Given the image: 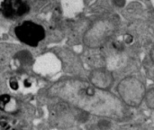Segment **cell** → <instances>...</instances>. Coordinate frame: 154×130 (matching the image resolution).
Wrapping results in <instances>:
<instances>
[{
    "label": "cell",
    "mask_w": 154,
    "mask_h": 130,
    "mask_svg": "<svg viewBox=\"0 0 154 130\" xmlns=\"http://www.w3.org/2000/svg\"><path fill=\"white\" fill-rule=\"evenodd\" d=\"M116 30V21L113 19H101L97 21L86 31L83 41L89 48H99L106 44Z\"/></svg>",
    "instance_id": "2"
},
{
    "label": "cell",
    "mask_w": 154,
    "mask_h": 130,
    "mask_svg": "<svg viewBox=\"0 0 154 130\" xmlns=\"http://www.w3.org/2000/svg\"><path fill=\"white\" fill-rule=\"evenodd\" d=\"M29 5L23 0H1V12L6 18H14L26 14Z\"/></svg>",
    "instance_id": "5"
},
{
    "label": "cell",
    "mask_w": 154,
    "mask_h": 130,
    "mask_svg": "<svg viewBox=\"0 0 154 130\" xmlns=\"http://www.w3.org/2000/svg\"><path fill=\"white\" fill-rule=\"evenodd\" d=\"M144 102L149 109H154V88H152L146 91Z\"/></svg>",
    "instance_id": "6"
},
{
    "label": "cell",
    "mask_w": 154,
    "mask_h": 130,
    "mask_svg": "<svg viewBox=\"0 0 154 130\" xmlns=\"http://www.w3.org/2000/svg\"><path fill=\"white\" fill-rule=\"evenodd\" d=\"M146 89L143 81L129 76L123 79L117 85V92L122 101L129 107H139L144 100Z\"/></svg>",
    "instance_id": "1"
},
{
    "label": "cell",
    "mask_w": 154,
    "mask_h": 130,
    "mask_svg": "<svg viewBox=\"0 0 154 130\" xmlns=\"http://www.w3.org/2000/svg\"><path fill=\"white\" fill-rule=\"evenodd\" d=\"M16 37L23 43L36 46L45 36L44 28L32 21H24L14 29Z\"/></svg>",
    "instance_id": "3"
},
{
    "label": "cell",
    "mask_w": 154,
    "mask_h": 130,
    "mask_svg": "<svg viewBox=\"0 0 154 130\" xmlns=\"http://www.w3.org/2000/svg\"><path fill=\"white\" fill-rule=\"evenodd\" d=\"M150 57H151V60L152 61V62L154 63V45L152 46V48L151 49V52H150Z\"/></svg>",
    "instance_id": "7"
},
{
    "label": "cell",
    "mask_w": 154,
    "mask_h": 130,
    "mask_svg": "<svg viewBox=\"0 0 154 130\" xmlns=\"http://www.w3.org/2000/svg\"><path fill=\"white\" fill-rule=\"evenodd\" d=\"M88 81L90 84L95 88L102 90H106L113 86L115 82V78L111 71L103 68H99L92 71L89 73Z\"/></svg>",
    "instance_id": "4"
}]
</instances>
